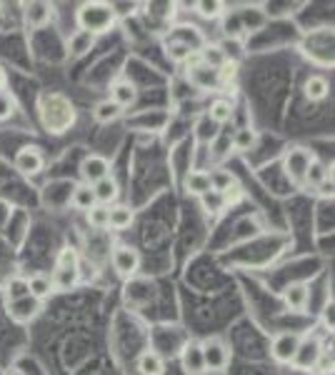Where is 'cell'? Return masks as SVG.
<instances>
[{
  "mask_svg": "<svg viewBox=\"0 0 335 375\" xmlns=\"http://www.w3.org/2000/svg\"><path fill=\"white\" fill-rule=\"evenodd\" d=\"M75 20H78V30H86L90 33L93 38H98V35H106L113 30L115 26V8L113 3H103V0H93V3H83L78 8V13H75Z\"/></svg>",
  "mask_w": 335,
  "mask_h": 375,
  "instance_id": "1",
  "label": "cell"
},
{
  "mask_svg": "<svg viewBox=\"0 0 335 375\" xmlns=\"http://www.w3.org/2000/svg\"><path fill=\"white\" fill-rule=\"evenodd\" d=\"M78 120V113L73 108L70 100H66L63 95H46L40 103V123L48 133H66L68 128H73Z\"/></svg>",
  "mask_w": 335,
  "mask_h": 375,
  "instance_id": "2",
  "label": "cell"
},
{
  "mask_svg": "<svg viewBox=\"0 0 335 375\" xmlns=\"http://www.w3.org/2000/svg\"><path fill=\"white\" fill-rule=\"evenodd\" d=\"M50 280H53V290H70L78 285L80 258L70 245H66L55 258V273L50 276Z\"/></svg>",
  "mask_w": 335,
  "mask_h": 375,
  "instance_id": "3",
  "label": "cell"
},
{
  "mask_svg": "<svg viewBox=\"0 0 335 375\" xmlns=\"http://www.w3.org/2000/svg\"><path fill=\"white\" fill-rule=\"evenodd\" d=\"M313 160H316V155L308 148H303V145H293V148H288V151L283 153V171L290 178V183L303 185L305 173H308Z\"/></svg>",
  "mask_w": 335,
  "mask_h": 375,
  "instance_id": "4",
  "label": "cell"
},
{
  "mask_svg": "<svg viewBox=\"0 0 335 375\" xmlns=\"http://www.w3.org/2000/svg\"><path fill=\"white\" fill-rule=\"evenodd\" d=\"M200 350H203V363H205V373L211 370V373H223L228 370L230 365V345L223 340V338H205L200 340Z\"/></svg>",
  "mask_w": 335,
  "mask_h": 375,
  "instance_id": "5",
  "label": "cell"
},
{
  "mask_svg": "<svg viewBox=\"0 0 335 375\" xmlns=\"http://www.w3.org/2000/svg\"><path fill=\"white\" fill-rule=\"evenodd\" d=\"M111 260H113V270H115L123 280H131L140 270V253L133 248V245H115Z\"/></svg>",
  "mask_w": 335,
  "mask_h": 375,
  "instance_id": "6",
  "label": "cell"
},
{
  "mask_svg": "<svg viewBox=\"0 0 335 375\" xmlns=\"http://www.w3.org/2000/svg\"><path fill=\"white\" fill-rule=\"evenodd\" d=\"M323 343L318 340L316 336H308V338H303L300 345H298V353L296 358H293V365L300 370H316L318 360H320L323 356Z\"/></svg>",
  "mask_w": 335,
  "mask_h": 375,
  "instance_id": "7",
  "label": "cell"
},
{
  "mask_svg": "<svg viewBox=\"0 0 335 375\" xmlns=\"http://www.w3.org/2000/svg\"><path fill=\"white\" fill-rule=\"evenodd\" d=\"M300 340L303 336H298V333H280V336H276L273 343H270V356H273V360L283 363V365H285V363H293Z\"/></svg>",
  "mask_w": 335,
  "mask_h": 375,
  "instance_id": "8",
  "label": "cell"
},
{
  "mask_svg": "<svg viewBox=\"0 0 335 375\" xmlns=\"http://www.w3.org/2000/svg\"><path fill=\"white\" fill-rule=\"evenodd\" d=\"M108 175H111V163H108V158L98 155V153L86 155L83 163H80V178H83V183L86 185L100 183V180L108 178Z\"/></svg>",
  "mask_w": 335,
  "mask_h": 375,
  "instance_id": "9",
  "label": "cell"
},
{
  "mask_svg": "<svg viewBox=\"0 0 335 375\" xmlns=\"http://www.w3.org/2000/svg\"><path fill=\"white\" fill-rule=\"evenodd\" d=\"M188 83H191V88H195V90H211V93H216L218 88H220L218 70L203 66L200 60H195L193 66H188Z\"/></svg>",
  "mask_w": 335,
  "mask_h": 375,
  "instance_id": "10",
  "label": "cell"
},
{
  "mask_svg": "<svg viewBox=\"0 0 335 375\" xmlns=\"http://www.w3.org/2000/svg\"><path fill=\"white\" fill-rule=\"evenodd\" d=\"M180 368L185 375H205L203 350H200V340H188L180 350Z\"/></svg>",
  "mask_w": 335,
  "mask_h": 375,
  "instance_id": "11",
  "label": "cell"
},
{
  "mask_svg": "<svg viewBox=\"0 0 335 375\" xmlns=\"http://www.w3.org/2000/svg\"><path fill=\"white\" fill-rule=\"evenodd\" d=\"M40 310H43V303L35 300V298H30V296L20 298V300H15V303H8V316H10V320L13 323H20V325L35 320Z\"/></svg>",
  "mask_w": 335,
  "mask_h": 375,
  "instance_id": "12",
  "label": "cell"
},
{
  "mask_svg": "<svg viewBox=\"0 0 335 375\" xmlns=\"http://www.w3.org/2000/svg\"><path fill=\"white\" fill-rule=\"evenodd\" d=\"M46 165V158L38 148H20L15 155V171H20L23 175H38Z\"/></svg>",
  "mask_w": 335,
  "mask_h": 375,
  "instance_id": "13",
  "label": "cell"
},
{
  "mask_svg": "<svg viewBox=\"0 0 335 375\" xmlns=\"http://www.w3.org/2000/svg\"><path fill=\"white\" fill-rule=\"evenodd\" d=\"M111 100L115 103V106H120L125 110V108L135 106V100H138V88L133 86L128 78H118L113 80L111 86Z\"/></svg>",
  "mask_w": 335,
  "mask_h": 375,
  "instance_id": "14",
  "label": "cell"
},
{
  "mask_svg": "<svg viewBox=\"0 0 335 375\" xmlns=\"http://www.w3.org/2000/svg\"><path fill=\"white\" fill-rule=\"evenodd\" d=\"M23 18H26L28 28H43L53 18V6H48V3H28L26 10H23Z\"/></svg>",
  "mask_w": 335,
  "mask_h": 375,
  "instance_id": "15",
  "label": "cell"
},
{
  "mask_svg": "<svg viewBox=\"0 0 335 375\" xmlns=\"http://www.w3.org/2000/svg\"><path fill=\"white\" fill-rule=\"evenodd\" d=\"M135 370L140 375H165V360L158 350H145V353L138 356Z\"/></svg>",
  "mask_w": 335,
  "mask_h": 375,
  "instance_id": "16",
  "label": "cell"
},
{
  "mask_svg": "<svg viewBox=\"0 0 335 375\" xmlns=\"http://www.w3.org/2000/svg\"><path fill=\"white\" fill-rule=\"evenodd\" d=\"M185 191L195 198H203L208 193H213L211 185V173L208 171H191L185 175Z\"/></svg>",
  "mask_w": 335,
  "mask_h": 375,
  "instance_id": "17",
  "label": "cell"
},
{
  "mask_svg": "<svg viewBox=\"0 0 335 375\" xmlns=\"http://www.w3.org/2000/svg\"><path fill=\"white\" fill-rule=\"evenodd\" d=\"M93 193H95V200H98V205H106V208H111V203H115L120 195V185L118 180L113 178V175H108V178H103L100 183L93 185Z\"/></svg>",
  "mask_w": 335,
  "mask_h": 375,
  "instance_id": "18",
  "label": "cell"
},
{
  "mask_svg": "<svg viewBox=\"0 0 335 375\" xmlns=\"http://www.w3.org/2000/svg\"><path fill=\"white\" fill-rule=\"evenodd\" d=\"M283 303L288 305L293 313H300L308 305V285L305 283H290L283 290Z\"/></svg>",
  "mask_w": 335,
  "mask_h": 375,
  "instance_id": "19",
  "label": "cell"
},
{
  "mask_svg": "<svg viewBox=\"0 0 335 375\" xmlns=\"http://www.w3.org/2000/svg\"><path fill=\"white\" fill-rule=\"evenodd\" d=\"M50 293H55L53 290V280H50V276L48 273H33V276L28 278V296L35 298V300H46Z\"/></svg>",
  "mask_w": 335,
  "mask_h": 375,
  "instance_id": "20",
  "label": "cell"
},
{
  "mask_svg": "<svg viewBox=\"0 0 335 375\" xmlns=\"http://www.w3.org/2000/svg\"><path fill=\"white\" fill-rule=\"evenodd\" d=\"M135 220V213L128 205H111L108 208V228L113 231H128Z\"/></svg>",
  "mask_w": 335,
  "mask_h": 375,
  "instance_id": "21",
  "label": "cell"
},
{
  "mask_svg": "<svg viewBox=\"0 0 335 375\" xmlns=\"http://www.w3.org/2000/svg\"><path fill=\"white\" fill-rule=\"evenodd\" d=\"M70 205L75 208V211H83V213H88L90 208H95V205H98V200H95L93 185H86V183L75 185V188H73V193H70Z\"/></svg>",
  "mask_w": 335,
  "mask_h": 375,
  "instance_id": "22",
  "label": "cell"
},
{
  "mask_svg": "<svg viewBox=\"0 0 335 375\" xmlns=\"http://www.w3.org/2000/svg\"><path fill=\"white\" fill-rule=\"evenodd\" d=\"M123 113H125L123 108L115 106L111 98H106V100H100L98 106L93 108V118L98 120V123L108 125V123H115V120L123 118Z\"/></svg>",
  "mask_w": 335,
  "mask_h": 375,
  "instance_id": "23",
  "label": "cell"
},
{
  "mask_svg": "<svg viewBox=\"0 0 335 375\" xmlns=\"http://www.w3.org/2000/svg\"><path fill=\"white\" fill-rule=\"evenodd\" d=\"M95 46V38H93L90 33H86V30H75V33L68 38V53L73 55V58H83V55H88V50Z\"/></svg>",
  "mask_w": 335,
  "mask_h": 375,
  "instance_id": "24",
  "label": "cell"
},
{
  "mask_svg": "<svg viewBox=\"0 0 335 375\" xmlns=\"http://www.w3.org/2000/svg\"><path fill=\"white\" fill-rule=\"evenodd\" d=\"M165 55H168L173 63H188V60H193L195 50H193L188 43H183V40H178L171 35V40L165 43Z\"/></svg>",
  "mask_w": 335,
  "mask_h": 375,
  "instance_id": "25",
  "label": "cell"
},
{
  "mask_svg": "<svg viewBox=\"0 0 335 375\" xmlns=\"http://www.w3.org/2000/svg\"><path fill=\"white\" fill-rule=\"evenodd\" d=\"M328 178H333V171H328V165L320 163V160H313L308 168V173H305V180H303V185H308V188H320L323 183Z\"/></svg>",
  "mask_w": 335,
  "mask_h": 375,
  "instance_id": "26",
  "label": "cell"
},
{
  "mask_svg": "<svg viewBox=\"0 0 335 375\" xmlns=\"http://www.w3.org/2000/svg\"><path fill=\"white\" fill-rule=\"evenodd\" d=\"M328 80L323 78V75H310L308 80H305V98L313 100V103H320V100L328 98Z\"/></svg>",
  "mask_w": 335,
  "mask_h": 375,
  "instance_id": "27",
  "label": "cell"
},
{
  "mask_svg": "<svg viewBox=\"0 0 335 375\" xmlns=\"http://www.w3.org/2000/svg\"><path fill=\"white\" fill-rule=\"evenodd\" d=\"M198 60L203 63V66H208V68H213V70H218V68L223 66L225 60V55H223V50H220V46H216V43H205L200 50H198Z\"/></svg>",
  "mask_w": 335,
  "mask_h": 375,
  "instance_id": "28",
  "label": "cell"
},
{
  "mask_svg": "<svg viewBox=\"0 0 335 375\" xmlns=\"http://www.w3.org/2000/svg\"><path fill=\"white\" fill-rule=\"evenodd\" d=\"M208 118H211L218 128H220V125H225V123H230V120H233V103H230V100H225V98L213 100L211 110H208Z\"/></svg>",
  "mask_w": 335,
  "mask_h": 375,
  "instance_id": "29",
  "label": "cell"
},
{
  "mask_svg": "<svg viewBox=\"0 0 335 375\" xmlns=\"http://www.w3.org/2000/svg\"><path fill=\"white\" fill-rule=\"evenodd\" d=\"M218 135H220V128H218L208 115H203V118L195 123V140L198 143H216Z\"/></svg>",
  "mask_w": 335,
  "mask_h": 375,
  "instance_id": "30",
  "label": "cell"
},
{
  "mask_svg": "<svg viewBox=\"0 0 335 375\" xmlns=\"http://www.w3.org/2000/svg\"><path fill=\"white\" fill-rule=\"evenodd\" d=\"M20 298H28V278L13 276L6 283V300L8 303H15Z\"/></svg>",
  "mask_w": 335,
  "mask_h": 375,
  "instance_id": "31",
  "label": "cell"
},
{
  "mask_svg": "<svg viewBox=\"0 0 335 375\" xmlns=\"http://www.w3.org/2000/svg\"><path fill=\"white\" fill-rule=\"evenodd\" d=\"M195 13L205 20H218L225 13V3H220V0H200V3H195Z\"/></svg>",
  "mask_w": 335,
  "mask_h": 375,
  "instance_id": "32",
  "label": "cell"
},
{
  "mask_svg": "<svg viewBox=\"0 0 335 375\" xmlns=\"http://www.w3.org/2000/svg\"><path fill=\"white\" fill-rule=\"evenodd\" d=\"M211 185H213V193H225L228 188H233L236 185V175L228 171H213L211 173Z\"/></svg>",
  "mask_w": 335,
  "mask_h": 375,
  "instance_id": "33",
  "label": "cell"
},
{
  "mask_svg": "<svg viewBox=\"0 0 335 375\" xmlns=\"http://www.w3.org/2000/svg\"><path fill=\"white\" fill-rule=\"evenodd\" d=\"M256 143H258V133L250 131V128H240V131H236V135H233V145H236V151L240 153L250 151Z\"/></svg>",
  "mask_w": 335,
  "mask_h": 375,
  "instance_id": "34",
  "label": "cell"
},
{
  "mask_svg": "<svg viewBox=\"0 0 335 375\" xmlns=\"http://www.w3.org/2000/svg\"><path fill=\"white\" fill-rule=\"evenodd\" d=\"M88 223H90V228H95V231H106L108 228V208L106 205H95V208H90V211L86 213Z\"/></svg>",
  "mask_w": 335,
  "mask_h": 375,
  "instance_id": "35",
  "label": "cell"
},
{
  "mask_svg": "<svg viewBox=\"0 0 335 375\" xmlns=\"http://www.w3.org/2000/svg\"><path fill=\"white\" fill-rule=\"evenodd\" d=\"M238 75V60H225L223 66L218 68V78H220V86H228L230 80H236Z\"/></svg>",
  "mask_w": 335,
  "mask_h": 375,
  "instance_id": "36",
  "label": "cell"
},
{
  "mask_svg": "<svg viewBox=\"0 0 335 375\" xmlns=\"http://www.w3.org/2000/svg\"><path fill=\"white\" fill-rule=\"evenodd\" d=\"M15 113V98L8 90H0V123Z\"/></svg>",
  "mask_w": 335,
  "mask_h": 375,
  "instance_id": "37",
  "label": "cell"
},
{
  "mask_svg": "<svg viewBox=\"0 0 335 375\" xmlns=\"http://www.w3.org/2000/svg\"><path fill=\"white\" fill-rule=\"evenodd\" d=\"M243 198V188L240 185H233V188H228L225 193H220V200H223V205H233V203H238Z\"/></svg>",
  "mask_w": 335,
  "mask_h": 375,
  "instance_id": "38",
  "label": "cell"
},
{
  "mask_svg": "<svg viewBox=\"0 0 335 375\" xmlns=\"http://www.w3.org/2000/svg\"><path fill=\"white\" fill-rule=\"evenodd\" d=\"M6 86H8V75L3 70V66H0V90H6Z\"/></svg>",
  "mask_w": 335,
  "mask_h": 375,
  "instance_id": "39",
  "label": "cell"
},
{
  "mask_svg": "<svg viewBox=\"0 0 335 375\" xmlns=\"http://www.w3.org/2000/svg\"><path fill=\"white\" fill-rule=\"evenodd\" d=\"M316 375H320V373H316Z\"/></svg>",
  "mask_w": 335,
  "mask_h": 375,
  "instance_id": "40",
  "label": "cell"
}]
</instances>
